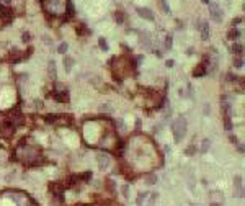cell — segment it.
<instances>
[{"instance_id":"6da1fadb","label":"cell","mask_w":245,"mask_h":206,"mask_svg":"<svg viewBox=\"0 0 245 206\" xmlns=\"http://www.w3.org/2000/svg\"><path fill=\"white\" fill-rule=\"evenodd\" d=\"M186 119L182 118V116H178L173 119V123H172V133H173V138H175V143H180L183 138H185V134H186Z\"/></svg>"},{"instance_id":"7a4b0ae2","label":"cell","mask_w":245,"mask_h":206,"mask_svg":"<svg viewBox=\"0 0 245 206\" xmlns=\"http://www.w3.org/2000/svg\"><path fill=\"white\" fill-rule=\"evenodd\" d=\"M209 15H211V20L212 21L221 23L222 18H224V12L221 10V7L218 3H209Z\"/></svg>"},{"instance_id":"3957f363","label":"cell","mask_w":245,"mask_h":206,"mask_svg":"<svg viewBox=\"0 0 245 206\" xmlns=\"http://www.w3.org/2000/svg\"><path fill=\"white\" fill-rule=\"evenodd\" d=\"M198 28L201 31V38H203V39L209 38V25H208V21H201V23L198 25Z\"/></svg>"},{"instance_id":"277c9868","label":"cell","mask_w":245,"mask_h":206,"mask_svg":"<svg viewBox=\"0 0 245 206\" xmlns=\"http://www.w3.org/2000/svg\"><path fill=\"white\" fill-rule=\"evenodd\" d=\"M138 13H139L141 18H146V20H149V21L154 20V13L150 12L149 8H144V7H141V8H138Z\"/></svg>"},{"instance_id":"5b68a950","label":"cell","mask_w":245,"mask_h":206,"mask_svg":"<svg viewBox=\"0 0 245 206\" xmlns=\"http://www.w3.org/2000/svg\"><path fill=\"white\" fill-rule=\"evenodd\" d=\"M67 2V0H66ZM66 2H59V0H48L46 3H52V10H54V13H59V12H62V8H64V5H66Z\"/></svg>"},{"instance_id":"8992f818","label":"cell","mask_w":245,"mask_h":206,"mask_svg":"<svg viewBox=\"0 0 245 206\" xmlns=\"http://www.w3.org/2000/svg\"><path fill=\"white\" fill-rule=\"evenodd\" d=\"M235 196L243 198V187H242V177H235Z\"/></svg>"},{"instance_id":"52a82bcc","label":"cell","mask_w":245,"mask_h":206,"mask_svg":"<svg viewBox=\"0 0 245 206\" xmlns=\"http://www.w3.org/2000/svg\"><path fill=\"white\" fill-rule=\"evenodd\" d=\"M98 165H100V168H102V170H105L108 165H110V157L105 155V154L98 155Z\"/></svg>"},{"instance_id":"ba28073f","label":"cell","mask_w":245,"mask_h":206,"mask_svg":"<svg viewBox=\"0 0 245 206\" xmlns=\"http://www.w3.org/2000/svg\"><path fill=\"white\" fill-rule=\"evenodd\" d=\"M72 67H74V59H72L70 56H66V58H64V69H66L67 74L72 70Z\"/></svg>"},{"instance_id":"9c48e42d","label":"cell","mask_w":245,"mask_h":206,"mask_svg":"<svg viewBox=\"0 0 245 206\" xmlns=\"http://www.w3.org/2000/svg\"><path fill=\"white\" fill-rule=\"evenodd\" d=\"M48 74L51 79H56V74H57V69H56V62L54 61H49L48 64Z\"/></svg>"},{"instance_id":"30bf717a","label":"cell","mask_w":245,"mask_h":206,"mask_svg":"<svg viewBox=\"0 0 245 206\" xmlns=\"http://www.w3.org/2000/svg\"><path fill=\"white\" fill-rule=\"evenodd\" d=\"M227 38H229L230 41H237V39L240 38V31L237 30V28H232V30L227 33Z\"/></svg>"},{"instance_id":"8fae6325","label":"cell","mask_w":245,"mask_h":206,"mask_svg":"<svg viewBox=\"0 0 245 206\" xmlns=\"http://www.w3.org/2000/svg\"><path fill=\"white\" fill-rule=\"evenodd\" d=\"M157 3H158V7L162 8L163 13H170V7H168V3H167V0H157Z\"/></svg>"},{"instance_id":"7c38bea8","label":"cell","mask_w":245,"mask_h":206,"mask_svg":"<svg viewBox=\"0 0 245 206\" xmlns=\"http://www.w3.org/2000/svg\"><path fill=\"white\" fill-rule=\"evenodd\" d=\"M209 146H211V141H209V139H204V141H203V146H201V152L206 154L208 151H209Z\"/></svg>"},{"instance_id":"4fadbf2b","label":"cell","mask_w":245,"mask_h":206,"mask_svg":"<svg viewBox=\"0 0 245 206\" xmlns=\"http://www.w3.org/2000/svg\"><path fill=\"white\" fill-rule=\"evenodd\" d=\"M242 51H243V46L239 44V43H235V44L232 46V53L234 54H242Z\"/></svg>"},{"instance_id":"5bb4252c","label":"cell","mask_w":245,"mask_h":206,"mask_svg":"<svg viewBox=\"0 0 245 206\" xmlns=\"http://www.w3.org/2000/svg\"><path fill=\"white\" fill-rule=\"evenodd\" d=\"M67 49H69V44L67 43H61L59 48H57V53H61V54H66L67 53Z\"/></svg>"},{"instance_id":"9a60e30c","label":"cell","mask_w":245,"mask_h":206,"mask_svg":"<svg viewBox=\"0 0 245 206\" xmlns=\"http://www.w3.org/2000/svg\"><path fill=\"white\" fill-rule=\"evenodd\" d=\"M204 72H206V64H201V67L194 70V75H196V77H201V75H204Z\"/></svg>"},{"instance_id":"2e32d148","label":"cell","mask_w":245,"mask_h":206,"mask_svg":"<svg viewBox=\"0 0 245 206\" xmlns=\"http://www.w3.org/2000/svg\"><path fill=\"white\" fill-rule=\"evenodd\" d=\"M56 100H59V102H69V93H67V92H64V93L56 95Z\"/></svg>"},{"instance_id":"e0dca14e","label":"cell","mask_w":245,"mask_h":206,"mask_svg":"<svg viewBox=\"0 0 245 206\" xmlns=\"http://www.w3.org/2000/svg\"><path fill=\"white\" fill-rule=\"evenodd\" d=\"M224 126H226L227 131L232 129V123H230V116L229 115H224Z\"/></svg>"},{"instance_id":"ac0fdd59","label":"cell","mask_w":245,"mask_h":206,"mask_svg":"<svg viewBox=\"0 0 245 206\" xmlns=\"http://www.w3.org/2000/svg\"><path fill=\"white\" fill-rule=\"evenodd\" d=\"M98 44H100V48H102L103 51H108V43H106L105 38H100V39H98Z\"/></svg>"},{"instance_id":"d6986e66","label":"cell","mask_w":245,"mask_h":206,"mask_svg":"<svg viewBox=\"0 0 245 206\" xmlns=\"http://www.w3.org/2000/svg\"><path fill=\"white\" fill-rule=\"evenodd\" d=\"M172 46H173V39H172V36H167V39H165V49H172Z\"/></svg>"},{"instance_id":"ffe728a7","label":"cell","mask_w":245,"mask_h":206,"mask_svg":"<svg viewBox=\"0 0 245 206\" xmlns=\"http://www.w3.org/2000/svg\"><path fill=\"white\" fill-rule=\"evenodd\" d=\"M234 66H235L237 69H242V67H243V59H242V58H239V59H235V62H234Z\"/></svg>"},{"instance_id":"44dd1931","label":"cell","mask_w":245,"mask_h":206,"mask_svg":"<svg viewBox=\"0 0 245 206\" xmlns=\"http://www.w3.org/2000/svg\"><path fill=\"white\" fill-rule=\"evenodd\" d=\"M146 196H147L146 193H141L139 198H138V204H142V201H144V198H146Z\"/></svg>"},{"instance_id":"7402d4cb","label":"cell","mask_w":245,"mask_h":206,"mask_svg":"<svg viewBox=\"0 0 245 206\" xmlns=\"http://www.w3.org/2000/svg\"><path fill=\"white\" fill-rule=\"evenodd\" d=\"M147 180H149V182H147L149 185H154V183H155V177H154V175H150V177H149Z\"/></svg>"},{"instance_id":"603a6c76","label":"cell","mask_w":245,"mask_h":206,"mask_svg":"<svg viewBox=\"0 0 245 206\" xmlns=\"http://www.w3.org/2000/svg\"><path fill=\"white\" fill-rule=\"evenodd\" d=\"M122 20H124V15L118 13V15H116V21H118V23H122Z\"/></svg>"},{"instance_id":"cb8c5ba5","label":"cell","mask_w":245,"mask_h":206,"mask_svg":"<svg viewBox=\"0 0 245 206\" xmlns=\"http://www.w3.org/2000/svg\"><path fill=\"white\" fill-rule=\"evenodd\" d=\"M165 66H167V67H173V66H175V62L172 61V59H168L167 62H165Z\"/></svg>"},{"instance_id":"d4e9b609","label":"cell","mask_w":245,"mask_h":206,"mask_svg":"<svg viewBox=\"0 0 245 206\" xmlns=\"http://www.w3.org/2000/svg\"><path fill=\"white\" fill-rule=\"evenodd\" d=\"M128 191H129V187H122V193H124V196L128 198L129 195H128Z\"/></svg>"},{"instance_id":"484cf974","label":"cell","mask_w":245,"mask_h":206,"mask_svg":"<svg viewBox=\"0 0 245 206\" xmlns=\"http://www.w3.org/2000/svg\"><path fill=\"white\" fill-rule=\"evenodd\" d=\"M21 39H23V41H28V39H30V34H28V33H23V38H21Z\"/></svg>"},{"instance_id":"4316f807","label":"cell","mask_w":245,"mask_h":206,"mask_svg":"<svg viewBox=\"0 0 245 206\" xmlns=\"http://www.w3.org/2000/svg\"><path fill=\"white\" fill-rule=\"evenodd\" d=\"M237 149H239V152H240V154H243V146H242V144L237 146Z\"/></svg>"},{"instance_id":"83f0119b","label":"cell","mask_w":245,"mask_h":206,"mask_svg":"<svg viewBox=\"0 0 245 206\" xmlns=\"http://www.w3.org/2000/svg\"><path fill=\"white\" fill-rule=\"evenodd\" d=\"M193 151H194V147H188L186 149V154H193Z\"/></svg>"},{"instance_id":"f1b7e54d","label":"cell","mask_w":245,"mask_h":206,"mask_svg":"<svg viewBox=\"0 0 245 206\" xmlns=\"http://www.w3.org/2000/svg\"><path fill=\"white\" fill-rule=\"evenodd\" d=\"M211 206H222V203H211Z\"/></svg>"},{"instance_id":"f546056e","label":"cell","mask_w":245,"mask_h":206,"mask_svg":"<svg viewBox=\"0 0 245 206\" xmlns=\"http://www.w3.org/2000/svg\"><path fill=\"white\" fill-rule=\"evenodd\" d=\"M2 2H3V3H7V5H8V3L12 2V0H2Z\"/></svg>"},{"instance_id":"4dcf8cb0","label":"cell","mask_w":245,"mask_h":206,"mask_svg":"<svg viewBox=\"0 0 245 206\" xmlns=\"http://www.w3.org/2000/svg\"><path fill=\"white\" fill-rule=\"evenodd\" d=\"M203 3H209V0H203Z\"/></svg>"},{"instance_id":"1f68e13d","label":"cell","mask_w":245,"mask_h":206,"mask_svg":"<svg viewBox=\"0 0 245 206\" xmlns=\"http://www.w3.org/2000/svg\"><path fill=\"white\" fill-rule=\"evenodd\" d=\"M194 206H201V204H194Z\"/></svg>"}]
</instances>
